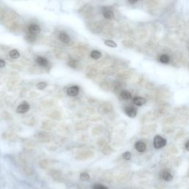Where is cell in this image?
<instances>
[{
	"label": "cell",
	"mask_w": 189,
	"mask_h": 189,
	"mask_svg": "<svg viewBox=\"0 0 189 189\" xmlns=\"http://www.w3.org/2000/svg\"><path fill=\"white\" fill-rule=\"evenodd\" d=\"M146 101L145 98L142 97H136L133 99V103L134 104H135L136 106H143L146 104Z\"/></svg>",
	"instance_id": "10"
},
{
	"label": "cell",
	"mask_w": 189,
	"mask_h": 189,
	"mask_svg": "<svg viewBox=\"0 0 189 189\" xmlns=\"http://www.w3.org/2000/svg\"><path fill=\"white\" fill-rule=\"evenodd\" d=\"M5 65H6L5 61L4 60L0 59V67H4Z\"/></svg>",
	"instance_id": "23"
},
{
	"label": "cell",
	"mask_w": 189,
	"mask_h": 189,
	"mask_svg": "<svg viewBox=\"0 0 189 189\" xmlns=\"http://www.w3.org/2000/svg\"><path fill=\"white\" fill-rule=\"evenodd\" d=\"M120 97H121V98L123 99V100H129V99L132 98V94H131V92H129V91L123 90L122 92H120Z\"/></svg>",
	"instance_id": "12"
},
{
	"label": "cell",
	"mask_w": 189,
	"mask_h": 189,
	"mask_svg": "<svg viewBox=\"0 0 189 189\" xmlns=\"http://www.w3.org/2000/svg\"><path fill=\"white\" fill-rule=\"evenodd\" d=\"M41 31V28L38 24H30L28 27V32L30 34L32 35H36L39 34Z\"/></svg>",
	"instance_id": "5"
},
{
	"label": "cell",
	"mask_w": 189,
	"mask_h": 189,
	"mask_svg": "<svg viewBox=\"0 0 189 189\" xmlns=\"http://www.w3.org/2000/svg\"><path fill=\"white\" fill-rule=\"evenodd\" d=\"M90 177H89V174L86 173V172H83L80 175V179L83 181H87V180H89Z\"/></svg>",
	"instance_id": "17"
},
{
	"label": "cell",
	"mask_w": 189,
	"mask_h": 189,
	"mask_svg": "<svg viewBox=\"0 0 189 189\" xmlns=\"http://www.w3.org/2000/svg\"><path fill=\"white\" fill-rule=\"evenodd\" d=\"M162 178L165 181H171V180L173 179V176H172L170 172L168 171H164L162 173Z\"/></svg>",
	"instance_id": "11"
},
{
	"label": "cell",
	"mask_w": 189,
	"mask_h": 189,
	"mask_svg": "<svg viewBox=\"0 0 189 189\" xmlns=\"http://www.w3.org/2000/svg\"><path fill=\"white\" fill-rule=\"evenodd\" d=\"M135 147L136 150L139 152H145V150L146 149V144L142 141H137L135 143Z\"/></svg>",
	"instance_id": "9"
},
{
	"label": "cell",
	"mask_w": 189,
	"mask_h": 189,
	"mask_svg": "<svg viewBox=\"0 0 189 189\" xmlns=\"http://www.w3.org/2000/svg\"><path fill=\"white\" fill-rule=\"evenodd\" d=\"M160 61H161L162 63H163V64H167V63H168L169 61H170V58H169L168 56H167V55L163 54L160 57Z\"/></svg>",
	"instance_id": "16"
},
{
	"label": "cell",
	"mask_w": 189,
	"mask_h": 189,
	"mask_svg": "<svg viewBox=\"0 0 189 189\" xmlns=\"http://www.w3.org/2000/svg\"><path fill=\"white\" fill-rule=\"evenodd\" d=\"M154 147L155 149H162L166 145V140L164 139L163 137H162L160 135H157L154 139Z\"/></svg>",
	"instance_id": "1"
},
{
	"label": "cell",
	"mask_w": 189,
	"mask_h": 189,
	"mask_svg": "<svg viewBox=\"0 0 189 189\" xmlns=\"http://www.w3.org/2000/svg\"><path fill=\"white\" fill-rule=\"evenodd\" d=\"M47 83L43 82L42 81V82H39V84H36V88H37V89H40V90H42V89H45V88L47 87Z\"/></svg>",
	"instance_id": "18"
},
{
	"label": "cell",
	"mask_w": 189,
	"mask_h": 189,
	"mask_svg": "<svg viewBox=\"0 0 189 189\" xmlns=\"http://www.w3.org/2000/svg\"><path fill=\"white\" fill-rule=\"evenodd\" d=\"M79 92H80V89L78 86H72V87H69L67 90V93L68 95L71 96V97H75L78 94Z\"/></svg>",
	"instance_id": "3"
},
{
	"label": "cell",
	"mask_w": 189,
	"mask_h": 189,
	"mask_svg": "<svg viewBox=\"0 0 189 189\" xmlns=\"http://www.w3.org/2000/svg\"><path fill=\"white\" fill-rule=\"evenodd\" d=\"M30 109V105L27 102H22L21 104L18 106L16 109V112L19 114H24L27 112Z\"/></svg>",
	"instance_id": "2"
},
{
	"label": "cell",
	"mask_w": 189,
	"mask_h": 189,
	"mask_svg": "<svg viewBox=\"0 0 189 189\" xmlns=\"http://www.w3.org/2000/svg\"><path fill=\"white\" fill-rule=\"evenodd\" d=\"M27 39L29 41H30V42H32V41H35V39H36V37H35L34 35L29 34L27 35Z\"/></svg>",
	"instance_id": "22"
},
{
	"label": "cell",
	"mask_w": 189,
	"mask_h": 189,
	"mask_svg": "<svg viewBox=\"0 0 189 189\" xmlns=\"http://www.w3.org/2000/svg\"><path fill=\"white\" fill-rule=\"evenodd\" d=\"M9 56L11 59H19L20 57V53L18 50H11L9 53Z\"/></svg>",
	"instance_id": "13"
},
{
	"label": "cell",
	"mask_w": 189,
	"mask_h": 189,
	"mask_svg": "<svg viewBox=\"0 0 189 189\" xmlns=\"http://www.w3.org/2000/svg\"><path fill=\"white\" fill-rule=\"evenodd\" d=\"M129 3H132V4H133V3H137V0H135V1H129Z\"/></svg>",
	"instance_id": "25"
},
{
	"label": "cell",
	"mask_w": 189,
	"mask_h": 189,
	"mask_svg": "<svg viewBox=\"0 0 189 189\" xmlns=\"http://www.w3.org/2000/svg\"><path fill=\"white\" fill-rule=\"evenodd\" d=\"M92 189H109L107 187H106L105 185H100V184H96L93 186Z\"/></svg>",
	"instance_id": "21"
},
{
	"label": "cell",
	"mask_w": 189,
	"mask_h": 189,
	"mask_svg": "<svg viewBox=\"0 0 189 189\" xmlns=\"http://www.w3.org/2000/svg\"><path fill=\"white\" fill-rule=\"evenodd\" d=\"M104 44H105V45H107V47H112V48L117 47V44H116L115 41H113L112 40H106L105 41H104Z\"/></svg>",
	"instance_id": "15"
},
{
	"label": "cell",
	"mask_w": 189,
	"mask_h": 189,
	"mask_svg": "<svg viewBox=\"0 0 189 189\" xmlns=\"http://www.w3.org/2000/svg\"><path fill=\"white\" fill-rule=\"evenodd\" d=\"M36 61L37 64H39L40 67H47L49 65V61L46 58L42 57V56H38L36 59Z\"/></svg>",
	"instance_id": "6"
},
{
	"label": "cell",
	"mask_w": 189,
	"mask_h": 189,
	"mask_svg": "<svg viewBox=\"0 0 189 189\" xmlns=\"http://www.w3.org/2000/svg\"><path fill=\"white\" fill-rule=\"evenodd\" d=\"M101 53L98 50H92L90 53V56L93 59H99L101 57Z\"/></svg>",
	"instance_id": "14"
},
{
	"label": "cell",
	"mask_w": 189,
	"mask_h": 189,
	"mask_svg": "<svg viewBox=\"0 0 189 189\" xmlns=\"http://www.w3.org/2000/svg\"><path fill=\"white\" fill-rule=\"evenodd\" d=\"M59 39L61 42L65 44H68L70 41V38H69V35L66 34L65 32H61L59 35Z\"/></svg>",
	"instance_id": "7"
},
{
	"label": "cell",
	"mask_w": 189,
	"mask_h": 189,
	"mask_svg": "<svg viewBox=\"0 0 189 189\" xmlns=\"http://www.w3.org/2000/svg\"><path fill=\"white\" fill-rule=\"evenodd\" d=\"M132 157V154L129 152H126L123 154V158L126 160H129Z\"/></svg>",
	"instance_id": "20"
},
{
	"label": "cell",
	"mask_w": 189,
	"mask_h": 189,
	"mask_svg": "<svg viewBox=\"0 0 189 189\" xmlns=\"http://www.w3.org/2000/svg\"><path fill=\"white\" fill-rule=\"evenodd\" d=\"M103 16L107 19H112L114 18V13L112 10L105 8L103 10Z\"/></svg>",
	"instance_id": "8"
},
{
	"label": "cell",
	"mask_w": 189,
	"mask_h": 189,
	"mask_svg": "<svg viewBox=\"0 0 189 189\" xmlns=\"http://www.w3.org/2000/svg\"><path fill=\"white\" fill-rule=\"evenodd\" d=\"M185 149H186L187 151H189V140H188V141L185 143Z\"/></svg>",
	"instance_id": "24"
},
{
	"label": "cell",
	"mask_w": 189,
	"mask_h": 189,
	"mask_svg": "<svg viewBox=\"0 0 189 189\" xmlns=\"http://www.w3.org/2000/svg\"><path fill=\"white\" fill-rule=\"evenodd\" d=\"M124 112H125V113L127 114L129 117H132V118L135 117L137 114V109L133 107H127L125 109H124Z\"/></svg>",
	"instance_id": "4"
},
{
	"label": "cell",
	"mask_w": 189,
	"mask_h": 189,
	"mask_svg": "<svg viewBox=\"0 0 189 189\" xmlns=\"http://www.w3.org/2000/svg\"><path fill=\"white\" fill-rule=\"evenodd\" d=\"M68 65L72 68H76L78 66V61L76 60H75V59H72V60L69 61V62H68Z\"/></svg>",
	"instance_id": "19"
}]
</instances>
